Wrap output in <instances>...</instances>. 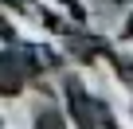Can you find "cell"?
<instances>
[{
    "mask_svg": "<svg viewBox=\"0 0 133 129\" xmlns=\"http://www.w3.org/2000/svg\"><path fill=\"white\" fill-rule=\"evenodd\" d=\"M59 55L47 43H8V51H0V98H16L28 86H35L47 71L59 67Z\"/></svg>",
    "mask_w": 133,
    "mask_h": 129,
    "instance_id": "6da1fadb",
    "label": "cell"
},
{
    "mask_svg": "<svg viewBox=\"0 0 133 129\" xmlns=\"http://www.w3.org/2000/svg\"><path fill=\"white\" fill-rule=\"evenodd\" d=\"M0 129H4V125H0Z\"/></svg>",
    "mask_w": 133,
    "mask_h": 129,
    "instance_id": "9c48e42d",
    "label": "cell"
},
{
    "mask_svg": "<svg viewBox=\"0 0 133 129\" xmlns=\"http://www.w3.org/2000/svg\"><path fill=\"white\" fill-rule=\"evenodd\" d=\"M0 4H12V8H16V12H24V8H28V4H31V0H0Z\"/></svg>",
    "mask_w": 133,
    "mask_h": 129,
    "instance_id": "52a82bcc",
    "label": "cell"
},
{
    "mask_svg": "<svg viewBox=\"0 0 133 129\" xmlns=\"http://www.w3.org/2000/svg\"><path fill=\"white\" fill-rule=\"evenodd\" d=\"M121 35H125V39H133V16H129V24L121 28Z\"/></svg>",
    "mask_w": 133,
    "mask_h": 129,
    "instance_id": "ba28073f",
    "label": "cell"
},
{
    "mask_svg": "<svg viewBox=\"0 0 133 129\" xmlns=\"http://www.w3.org/2000/svg\"><path fill=\"white\" fill-rule=\"evenodd\" d=\"M110 63H114V71L121 74V82H125V86L133 90V59H121V55L114 51V59H110Z\"/></svg>",
    "mask_w": 133,
    "mask_h": 129,
    "instance_id": "5b68a950",
    "label": "cell"
},
{
    "mask_svg": "<svg viewBox=\"0 0 133 129\" xmlns=\"http://www.w3.org/2000/svg\"><path fill=\"white\" fill-rule=\"evenodd\" d=\"M0 39H4V43H12V39H16V31H12V24L4 20V12H0Z\"/></svg>",
    "mask_w": 133,
    "mask_h": 129,
    "instance_id": "8992f818",
    "label": "cell"
},
{
    "mask_svg": "<svg viewBox=\"0 0 133 129\" xmlns=\"http://www.w3.org/2000/svg\"><path fill=\"white\" fill-rule=\"evenodd\" d=\"M35 129H66V121H63V110H59L51 98H43V102L35 106Z\"/></svg>",
    "mask_w": 133,
    "mask_h": 129,
    "instance_id": "277c9868",
    "label": "cell"
},
{
    "mask_svg": "<svg viewBox=\"0 0 133 129\" xmlns=\"http://www.w3.org/2000/svg\"><path fill=\"white\" fill-rule=\"evenodd\" d=\"M63 94H66V113H71V121L78 129H98V110L106 98H94L78 78H66L63 82Z\"/></svg>",
    "mask_w": 133,
    "mask_h": 129,
    "instance_id": "7a4b0ae2",
    "label": "cell"
},
{
    "mask_svg": "<svg viewBox=\"0 0 133 129\" xmlns=\"http://www.w3.org/2000/svg\"><path fill=\"white\" fill-rule=\"evenodd\" d=\"M66 47H71V59L78 63H98V59H114V43L106 35H90L82 28H66Z\"/></svg>",
    "mask_w": 133,
    "mask_h": 129,
    "instance_id": "3957f363",
    "label": "cell"
}]
</instances>
